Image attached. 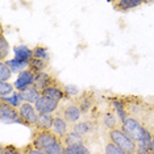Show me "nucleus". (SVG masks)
<instances>
[{"instance_id": "1", "label": "nucleus", "mask_w": 154, "mask_h": 154, "mask_svg": "<svg viewBox=\"0 0 154 154\" xmlns=\"http://www.w3.org/2000/svg\"><path fill=\"white\" fill-rule=\"evenodd\" d=\"M108 138L111 142H113L121 150H124L127 154H137V143L125 134L121 128H115L108 132Z\"/></svg>"}, {"instance_id": "2", "label": "nucleus", "mask_w": 154, "mask_h": 154, "mask_svg": "<svg viewBox=\"0 0 154 154\" xmlns=\"http://www.w3.org/2000/svg\"><path fill=\"white\" fill-rule=\"evenodd\" d=\"M59 140L61 138H59L58 136H55L51 131H38V133L33 138L32 145L36 149L41 150V152H45L48 148H50L55 142H58Z\"/></svg>"}, {"instance_id": "3", "label": "nucleus", "mask_w": 154, "mask_h": 154, "mask_svg": "<svg viewBox=\"0 0 154 154\" xmlns=\"http://www.w3.org/2000/svg\"><path fill=\"white\" fill-rule=\"evenodd\" d=\"M0 119L3 124H24V121L20 117L19 109L5 101H0Z\"/></svg>"}, {"instance_id": "4", "label": "nucleus", "mask_w": 154, "mask_h": 154, "mask_svg": "<svg viewBox=\"0 0 154 154\" xmlns=\"http://www.w3.org/2000/svg\"><path fill=\"white\" fill-rule=\"evenodd\" d=\"M19 113L24 124L26 125H36L37 119H38V112L34 107V104L30 103H24L21 107L19 108Z\"/></svg>"}, {"instance_id": "5", "label": "nucleus", "mask_w": 154, "mask_h": 154, "mask_svg": "<svg viewBox=\"0 0 154 154\" xmlns=\"http://www.w3.org/2000/svg\"><path fill=\"white\" fill-rule=\"evenodd\" d=\"M61 115L63 116V119L69 122V124H76V122H79L83 112L79 108L78 104L71 103V104H67V106H65L62 108Z\"/></svg>"}, {"instance_id": "6", "label": "nucleus", "mask_w": 154, "mask_h": 154, "mask_svg": "<svg viewBox=\"0 0 154 154\" xmlns=\"http://www.w3.org/2000/svg\"><path fill=\"white\" fill-rule=\"evenodd\" d=\"M34 80H36V74L33 71H30V70H25V71L20 72L17 75V79L13 86H15L16 90H19V92H21V91L26 90L28 87L33 86Z\"/></svg>"}, {"instance_id": "7", "label": "nucleus", "mask_w": 154, "mask_h": 154, "mask_svg": "<svg viewBox=\"0 0 154 154\" xmlns=\"http://www.w3.org/2000/svg\"><path fill=\"white\" fill-rule=\"evenodd\" d=\"M34 107H36V109L38 113H44V115H51L54 113L55 111L58 109V103L51 99H49V97L41 95V97L36 101V104H34Z\"/></svg>"}, {"instance_id": "8", "label": "nucleus", "mask_w": 154, "mask_h": 154, "mask_svg": "<svg viewBox=\"0 0 154 154\" xmlns=\"http://www.w3.org/2000/svg\"><path fill=\"white\" fill-rule=\"evenodd\" d=\"M13 51H15V58L17 62H20V63H24V65H28L29 66L30 61L33 59V50L32 49H29L25 45H17L13 49Z\"/></svg>"}, {"instance_id": "9", "label": "nucleus", "mask_w": 154, "mask_h": 154, "mask_svg": "<svg viewBox=\"0 0 154 154\" xmlns=\"http://www.w3.org/2000/svg\"><path fill=\"white\" fill-rule=\"evenodd\" d=\"M51 132L55 136H58L61 140L65 138V136L70 132L69 131V122L65 120L62 115H55L54 121H53V127H51Z\"/></svg>"}, {"instance_id": "10", "label": "nucleus", "mask_w": 154, "mask_h": 154, "mask_svg": "<svg viewBox=\"0 0 154 154\" xmlns=\"http://www.w3.org/2000/svg\"><path fill=\"white\" fill-rule=\"evenodd\" d=\"M20 94H21V96H23L24 103H30V104H36V101L40 99L41 95H42V92H41L34 85L28 87L26 90L21 91Z\"/></svg>"}, {"instance_id": "11", "label": "nucleus", "mask_w": 154, "mask_h": 154, "mask_svg": "<svg viewBox=\"0 0 154 154\" xmlns=\"http://www.w3.org/2000/svg\"><path fill=\"white\" fill-rule=\"evenodd\" d=\"M34 86L37 87L38 90L42 92V91H45L46 88H49V87L54 86L53 83V76L49 75L48 72H41V74H37L36 75V80H34Z\"/></svg>"}, {"instance_id": "12", "label": "nucleus", "mask_w": 154, "mask_h": 154, "mask_svg": "<svg viewBox=\"0 0 154 154\" xmlns=\"http://www.w3.org/2000/svg\"><path fill=\"white\" fill-rule=\"evenodd\" d=\"M65 94H66L65 90H62L61 87H58L57 85H54V86H51V87H49V88H46L45 91H42V95L44 96H46V97H49V99L57 101V103H59V101L63 99Z\"/></svg>"}, {"instance_id": "13", "label": "nucleus", "mask_w": 154, "mask_h": 154, "mask_svg": "<svg viewBox=\"0 0 154 154\" xmlns=\"http://www.w3.org/2000/svg\"><path fill=\"white\" fill-rule=\"evenodd\" d=\"M94 129H95V124L91 121H87V120L76 122V124H74V127H72V131L75 133H78L79 136H82L83 138H85L87 134H90Z\"/></svg>"}, {"instance_id": "14", "label": "nucleus", "mask_w": 154, "mask_h": 154, "mask_svg": "<svg viewBox=\"0 0 154 154\" xmlns=\"http://www.w3.org/2000/svg\"><path fill=\"white\" fill-rule=\"evenodd\" d=\"M53 121H54V116H53V115L38 113V119H37L36 127L38 128V131H51Z\"/></svg>"}, {"instance_id": "15", "label": "nucleus", "mask_w": 154, "mask_h": 154, "mask_svg": "<svg viewBox=\"0 0 154 154\" xmlns=\"http://www.w3.org/2000/svg\"><path fill=\"white\" fill-rule=\"evenodd\" d=\"M142 4L140 0H121V2L113 3V5L117 7L119 11H129V9H134Z\"/></svg>"}, {"instance_id": "16", "label": "nucleus", "mask_w": 154, "mask_h": 154, "mask_svg": "<svg viewBox=\"0 0 154 154\" xmlns=\"http://www.w3.org/2000/svg\"><path fill=\"white\" fill-rule=\"evenodd\" d=\"M46 66H48V62L46 61H42V59H37V58H33L32 61H30V63H29V70L30 71H33L34 74H41V72H44L45 71V69H46Z\"/></svg>"}, {"instance_id": "17", "label": "nucleus", "mask_w": 154, "mask_h": 154, "mask_svg": "<svg viewBox=\"0 0 154 154\" xmlns=\"http://www.w3.org/2000/svg\"><path fill=\"white\" fill-rule=\"evenodd\" d=\"M65 142V145H76V143H85V138L82 136H79L78 133H75L74 131H70L65 136V138L62 140Z\"/></svg>"}, {"instance_id": "18", "label": "nucleus", "mask_w": 154, "mask_h": 154, "mask_svg": "<svg viewBox=\"0 0 154 154\" xmlns=\"http://www.w3.org/2000/svg\"><path fill=\"white\" fill-rule=\"evenodd\" d=\"M113 109H115V113L117 115L119 120H120V124L129 116L125 104H122L121 101H119V100H113Z\"/></svg>"}, {"instance_id": "19", "label": "nucleus", "mask_w": 154, "mask_h": 154, "mask_svg": "<svg viewBox=\"0 0 154 154\" xmlns=\"http://www.w3.org/2000/svg\"><path fill=\"white\" fill-rule=\"evenodd\" d=\"M66 154H91L86 143H76V145L66 146Z\"/></svg>"}, {"instance_id": "20", "label": "nucleus", "mask_w": 154, "mask_h": 154, "mask_svg": "<svg viewBox=\"0 0 154 154\" xmlns=\"http://www.w3.org/2000/svg\"><path fill=\"white\" fill-rule=\"evenodd\" d=\"M3 101H5L7 104H9V106H12V107H15L19 109L20 107L24 104V100H23V96H21V94L20 92H13L11 96H8V97H5V99H2Z\"/></svg>"}, {"instance_id": "21", "label": "nucleus", "mask_w": 154, "mask_h": 154, "mask_svg": "<svg viewBox=\"0 0 154 154\" xmlns=\"http://www.w3.org/2000/svg\"><path fill=\"white\" fill-rule=\"evenodd\" d=\"M78 106L82 109L83 113H86V112H88L94 107V99L90 95H83L78 101Z\"/></svg>"}, {"instance_id": "22", "label": "nucleus", "mask_w": 154, "mask_h": 154, "mask_svg": "<svg viewBox=\"0 0 154 154\" xmlns=\"http://www.w3.org/2000/svg\"><path fill=\"white\" fill-rule=\"evenodd\" d=\"M15 92V86L11 85L9 82H2L0 83V97L5 99V97L11 96Z\"/></svg>"}, {"instance_id": "23", "label": "nucleus", "mask_w": 154, "mask_h": 154, "mask_svg": "<svg viewBox=\"0 0 154 154\" xmlns=\"http://www.w3.org/2000/svg\"><path fill=\"white\" fill-rule=\"evenodd\" d=\"M12 75V70L7 65V62H2L0 63V83L2 82H8Z\"/></svg>"}, {"instance_id": "24", "label": "nucleus", "mask_w": 154, "mask_h": 154, "mask_svg": "<svg viewBox=\"0 0 154 154\" xmlns=\"http://www.w3.org/2000/svg\"><path fill=\"white\" fill-rule=\"evenodd\" d=\"M8 54H9V44L7 41V38L4 37V34L2 33V36H0V59H2V62H4V59L7 58Z\"/></svg>"}, {"instance_id": "25", "label": "nucleus", "mask_w": 154, "mask_h": 154, "mask_svg": "<svg viewBox=\"0 0 154 154\" xmlns=\"http://www.w3.org/2000/svg\"><path fill=\"white\" fill-rule=\"evenodd\" d=\"M116 113H112V112H108L103 116V121H104V125H107L108 128L111 129H115V128H119L117 127V120H116Z\"/></svg>"}, {"instance_id": "26", "label": "nucleus", "mask_w": 154, "mask_h": 154, "mask_svg": "<svg viewBox=\"0 0 154 154\" xmlns=\"http://www.w3.org/2000/svg\"><path fill=\"white\" fill-rule=\"evenodd\" d=\"M33 58L37 59H42V61H49V51L42 46H37L36 49H33Z\"/></svg>"}, {"instance_id": "27", "label": "nucleus", "mask_w": 154, "mask_h": 154, "mask_svg": "<svg viewBox=\"0 0 154 154\" xmlns=\"http://www.w3.org/2000/svg\"><path fill=\"white\" fill-rule=\"evenodd\" d=\"M104 154H127L124 150H121L119 146H116L113 142L108 141L104 146Z\"/></svg>"}, {"instance_id": "28", "label": "nucleus", "mask_w": 154, "mask_h": 154, "mask_svg": "<svg viewBox=\"0 0 154 154\" xmlns=\"http://www.w3.org/2000/svg\"><path fill=\"white\" fill-rule=\"evenodd\" d=\"M7 62V65L11 67L12 70V72H23V71H25V67L28 65H24V63H20V62H17L16 59H11V61H5Z\"/></svg>"}, {"instance_id": "29", "label": "nucleus", "mask_w": 154, "mask_h": 154, "mask_svg": "<svg viewBox=\"0 0 154 154\" xmlns=\"http://www.w3.org/2000/svg\"><path fill=\"white\" fill-rule=\"evenodd\" d=\"M2 154H24V153L19 152V150L12 148V146H3L2 148Z\"/></svg>"}, {"instance_id": "30", "label": "nucleus", "mask_w": 154, "mask_h": 154, "mask_svg": "<svg viewBox=\"0 0 154 154\" xmlns=\"http://www.w3.org/2000/svg\"><path fill=\"white\" fill-rule=\"evenodd\" d=\"M24 154H45L44 152H41V150L36 149L34 146H28V148L25 149V152H24Z\"/></svg>"}, {"instance_id": "31", "label": "nucleus", "mask_w": 154, "mask_h": 154, "mask_svg": "<svg viewBox=\"0 0 154 154\" xmlns=\"http://www.w3.org/2000/svg\"><path fill=\"white\" fill-rule=\"evenodd\" d=\"M150 154H154V134L152 137V148H150Z\"/></svg>"}, {"instance_id": "32", "label": "nucleus", "mask_w": 154, "mask_h": 154, "mask_svg": "<svg viewBox=\"0 0 154 154\" xmlns=\"http://www.w3.org/2000/svg\"><path fill=\"white\" fill-rule=\"evenodd\" d=\"M153 119H154V112H153Z\"/></svg>"}]
</instances>
